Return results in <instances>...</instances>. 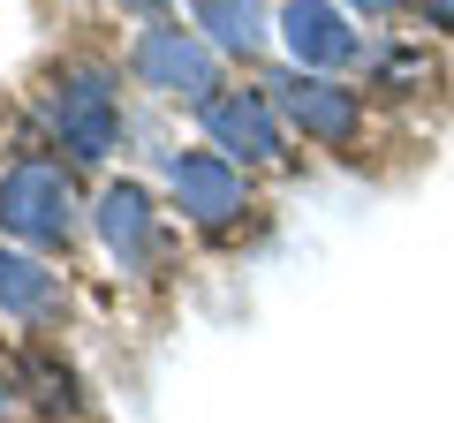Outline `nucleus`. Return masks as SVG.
<instances>
[{
  "label": "nucleus",
  "mask_w": 454,
  "mask_h": 423,
  "mask_svg": "<svg viewBox=\"0 0 454 423\" xmlns=\"http://www.w3.org/2000/svg\"><path fill=\"white\" fill-rule=\"evenodd\" d=\"M46 129L76 166H98L121 151V76L106 61H68L46 83Z\"/></svg>",
  "instance_id": "1"
},
{
  "label": "nucleus",
  "mask_w": 454,
  "mask_h": 423,
  "mask_svg": "<svg viewBox=\"0 0 454 423\" xmlns=\"http://www.w3.org/2000/svg\"><path fill=\"white\" fill-rule=\"evenodd\" d=\"M129 76L145 83V91L175 98V106H212V98L227 91L220 83V46H212L205 31H182V23H145L129 46Z\"/></svg>",
  "instance_id": "2"
},
{
  "label": "nucleus",
  "mask_w": 454,
  "mask_h": 423,
  "mask_svg": "<svg viewBox=\"0 0 454 423\" xmlns=\"http://www.w3.org/2000/svg\"><path fill=\"white\" fill-rule=\"evenodd\" d=\"M0 235L23 250H68L76 242V189L53 159H16L0 174Z\"/></svg>",
  "instance_id": "3"
},
{
  "label": "nucleus",
  "mask_w": 454,
  "mask_h": 423,
  "mask_svg": "<svg viewBox=\"0 0 454 423\" xmlns=\"http://www.w3.org/2000/svg\"><path fill=\"white\" fill-rule=\"evenodd\" d=\"M265 91H273L280 121H288V129H303L310 144H325V151H348V144L364 136V91H356V83L288 68V76H273Z\"/></svg>",
  "instance_id": "4"
},
{
  "label": "nucleus",
  "mask_w": 454,
  "mask_h": 423,
  "mask_svg": "<svg viewBox=\"0 0 454 423\" xmlns=\"http://www.w3.org/2000/svg\"><path fill=\"white\" fill-rule=\"evenodd\" d=\"M167 196H175L182 219L197 227H227L250 212V189H243V166L227 151H167Z\"/></svg>",
  "instance_id": "5"
},
{
  "label": "nucleus",
  "mask_w": 454,
  "mask_h": 423,
  "mask_svg": "<svg viewBox=\"0 0 454 423\" xmlns=\"http://www.w3.org/2000/svg\"><path fill=\"white\" fill-rule=\"evenodd\" d=\"M197 121H205L212 151H227V159H243V166H273L280 151H288L280 106L265 91H220L212 106H197Z\"/></svg>",
  "instance_id": "6"
},
{
  "label": "nucleus",
  "mask_w": 454,
  "mask_h": 423,
  "mask_svg": "<svg viewBox=\"0 0 454 423\" xmlns=\"http://www.w3.org/2000/svg\"><path fill=\"white\" fill-rule=\"evenodd\" d=\"M91 227H98V250L114 258V273H145L152 250H160V212H152L145 181H106L91 204Z\"/></svg>",
  "instance_id": "7"
},
{
  "label": "nucleus",
  "mask_w": 454,
  "mask_h": 423,
  "mask_svg": "<svg viewBox=\"0 0 454 423\" xmlns=\"http://www.w3.org/2000/svg\"><path fill=\"white\" fill-rule=\"evenodd\" d=\"M0 310H8L16 326H31V333H53L68 318V280L53 273L38 250L0 242Z\"/></svg>",
  "instance_id": "8"
},
{
  "label": "nucleus",
  "mask_w": 454,
  "mask_h": 423,
  "mask_svg": "<svg viewBox=\"0 0 454 423\" xmlns=\"http://www.w3.org/2000/svg\"><path fill=\"white\" fill-rule=\"evenodd\" d=\"M280 38H288L295 68H310V76H333V68H348L364 53V38L348 31V16L333 0H288L280 8Z\"/></svg>",
  "instance_id": "9"
},
{
  "label": "nucleus",
  "mask_w": 454,
  "mask_h": 423,
  "mask_svg": "<svg viewBox=\"0 0 454 423\" xmlns=\"http://www.w3.org/2000/svg\"><path fill=\"white\" fill-rule=\"evenodd\" d=\"M190 23H197V31H205L220 53H235V61L265 53V38H273L265 0H190Z\"/></svg>",
  "instance_id": "10"
},
{
  "label": "nucleus",
  "mask_w": 454,
  "mask_h": 423,
  "mask_svg": "<svg viewBox=\"0 0 454 423\" xmlns=\"http://www.w3.org/2000/svg\"><path fill=\"white\" fill-rule=\"evenodd\" d=\"M23 378L38 386V401H46V408H68V393H76V378H68V371H53L46 356H31V363H23Z\"/></svg>",
  "instance_id": "11"
},
{
  "label": "nucleus",
  "mask_w": 454,
  "mask_h": 423,
  "mask_svg": "<svg viewBox=\"0 0 454 423\" xmlns=\"http://www.w3.org/2000/svg\"><path fill=\"white\" fill-rule=\"evenodd\" d=\"M23 416V371H0V423Z\"/></svg>",
  "instance_id": "12"
},
{
  "label": "nucleus",
  "mask_w": 454,
  "mask_h": 423,
  "mask_svg": "<svg viewBox=\"0 0 454 423\" xmlns=\"http://www.w3.org/2000/svg\"><path fill=\"white\" fill-rule=\"evenodd\" d=\"M417 16H424V31H447L454 38V0H417Z\"/></svg>",
  "instance_id": "13"
},
{
  "label": "nucleus",
  "mask_w": 454,
  "mask_h": 423,
  "mask_svg": "<svg viewBox=\"0 0 454 423\" xmlns=\"http://www.w3.org/2000/svg\"><path fill=\"white\" fill-rule=\"evenodd\" d=\"M348 8H364V16H394L402 0H348Z\"/></svg>",
  "instance_id": "14"
},
{
  "label": "nucleus",
  "mask_w": 454,
  "mask_h": 423,
  "mask_svg": "<svg viewBox=\"0 0 454 423\" xmlns=\"http://www.w3.org/2000/svg\"><path fill=\"white\" fill-rule=\"evenodd\" d=\"M114 8H129V16H152V8H167V0H114Z\"/></svg>",
  "instance_id": "15"
}]
</instances>
